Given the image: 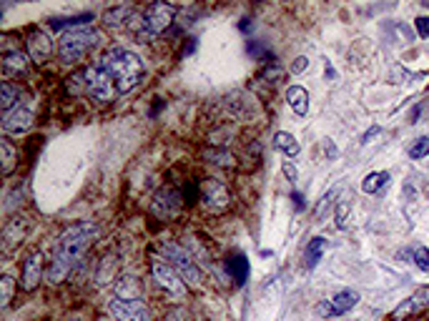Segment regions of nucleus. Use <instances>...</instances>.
<instances>
[{"mask_svg": "<svg viewBox=\"0 0 429 321\" xmlns=\"http://www.w3.org/2000/svg\"><path fill=\"white\" fill-rule=\"evenodd\" d=\"M274 146H277L281 153H286L289 158L299 156V151H301V146H299L297 138L291 136V133H286V131H279L277 136H274Z\"/></svg>", "mask_w": 429, "mask_h": 321, "instance_id": "obj_21", "label": "nucleus"}, {"mask_svg": "<svg viewBox=\"0 0 429 321\" xmlns=\"http://www.w3.org/2000/svg\"><path fill=\"white\" fill-rule=\"evenodd\" d=\"M35 123V116L23 105H15L13 111L3 113V131L6 133H26Z\"/></svg>", "mask_w": 429, "mask_h": 321, "instance_id": "obj_13", "label": "nucleus"}, {"mask_svg": "<svg viewBox=\"0 0 429 321\" xmlns=\"http://www.w3.org/2000/svg\"><path fill=\"white\" fill-rule=\"evenodd\" d=\"M427 304H429V286H422L419 291H414L402 306L394 309L392 319H404V316H410V314H414V311H419V309H424Z\"/></svg>", "mask_w": 429, "mask_h": 321, "instance_id": "obj_16", "label": "nucleus"}, {"mask_svg": "<svg viewBox=\"0 0 429 321\" xmlns=\"http://www.w3.org/2000/svg\"><path fill=\"white\" fill-rule=\"evenodd\" d=\"M414 28H417V33L422 35V38H429V18L427 15H419V18L414 20Z\"/></svg>", "mask_w": 429, "mask_h": 321, "instance_id": "obj_31", "label": "nucleus"}, {"mask_svg": "<svg viewBox=\"0 0 429 321\" xmlns=\"http://www.w3.org/2000/svg\"><path fill=\"white\" fill-rule=\"evenodd\" d=\"M286 101H289L291 111L297 116H306L309 113V93L301 85H289L286 88Z\"/></svg>", "mask_w": 429, "mask_h": 321, "instance_id": "obj_19", "label": "nucleus"}, {"mask_svg": "<svg viewBox=\"0 0 429 321\" xmlns=\"http://www.w3.org/2000/svg\"><path fill=\"white\" fill-rule=\"evenodd\" d=\"M359 304V294L357 291H351V288H344V291H339L337 296H331L329 302H322L317 306V314L319 316H342L347 314V311H351V309Z\"/></svg>", "mask_w": 429, "mask_h": 321, "instance_id": "obj_11", "label": "nucleus"}, {"mask_svg": "<svg viewBox=\"0 0 429 321\" xmlns=\"http://www.w3.org/2000/svg\"><path fill=\"white\" fill-rule=\"evenodd\" d=\"M173 13H176V8L168 6V3H151L141 15V28L136 31V40L151 43L161 33H166L173 23Z\"/></svg>", "mask_w": 429, "mask_h": 321, "instance_id": "obj_4", "label": "nucleus"}, {"mask_svg": "<svg viewBox=\"0 0 429 321\" xmlns=\"http://www.w3.org/2000/svg\"><path fill=\"white\" fill-rule=\"evenodd\" d=\"M387 181H389V173H387V171H374V173H369V176L362 181V191L364 193H379V191L387 186Z\"/></svg>", "mask_w": 429, "mask_h": 321, "instance_id": "obj_25", "label": "nucleus"}, {"mask_svg": "<svg viewBox=\"0 0 429 321\" xmlns=\"http://www.w3.org/2000/svg\"><path fill=\"white\" fill-rule=\"evenodd\" d=\"M3 71L6 76H26L28 73V55L20 51H10L3 55Z\"/></svg>", "mask_w": 429, "mask_h": 321, "instance_id": "obj_18", "label": "nucleus"}, {"mask_svg": "<svg viewBox=\"0 0 429 321\" xmlns=\"http://www.w3.org/2000/svg\"><path fill=\"white\" fill-rule=\"evenodd\" d=\"M376 133H379V128H369V131L364 133V138H362V144H369V138H371V136H376Z\"/></svg>", "mask_w": 429, "mask_h": 321, "instance_id": "obj_37", "label": "nucleus"}, {"mask_svg": "<svg viewBox=\"0 0 429 321\" xmlns=\"http://www.w3.org/2000/svg\"><path fill=\"white\" fill-rule=\"evenodd\" d=\"M20 281H23L20 284L23 291H33V288L43 281V254H40V251H33V254L23 261V279H20Z\"/></svg>", "mask_w": 429, "mask_h": 321, "instance_id": "obj_15", "label": "nucleus"}, {"mask_svg": "<svg viewBox=\"0 0 429 321\" xmlns=\"http://www.w3.org/2000/svg\"><path fill=\"white\" fill-rule=\"evenodd\" d=\"M181 206H184V196H181L176 189L166 186V189H161L159 193L153 196L151 211H153V216H159L161 221H171V218L181 211Z\"/></svg>", "mask_w": 429, "mask_h": 321, "instance_id": "obj_9", "label": "nucleus"}, {"mask_svg": "<svg viewBox=\"0 0 429 321\" xmlns=\"http://www.w3.org/2000/svg\"><path fill=\"white\" fill-rule=\"evenodd\" d=\"M407 153H410V158L412 161H422V158H427L429 156V138L424 136V138H417L414 144L407 148Z\"/></svg>", "mask_w": 429, "mask_h": 321, "instance_id": "obj_27", "label": "nucleus"}, {"mask_svg": "<svg viewBox=\"0 0 429 321\" xmlns=\"http://www.w3.org/2000/svg\"><path fill=\"white\" fill-rule=\"evenodd\" d=\"M306 68H309V58L306 55H299V58H294V63H291V73H304Z\"/></svg>", "mask_w": 429, "mask_h": 321, "instance_id": "obj_33", "label": "nucleus"}, {"mask_svg": "<svg viewBox=\"0 0 429 321\" xmlns=\"http://www.w3.org/2000/svg\"><path fill=\"white\" fill-rule=\"evenodd\" d=\"M324 151H326V156L329 158H337V148H334V144H331V138H324Z\"/></svg>", "mask_w": 429, "mask_h": 321, "instance_id": "obj_36", "label": "nucleus"}, {"mask_svg": "<svg viewBox=\"0 0 429 321\" xmlns=\"http://www.w3.org/2000/svg\"><path fill=\"white\" fill-rule=\"evenodd\" d=\"M414 263L422 271H429V249L427 246H419V249L414 251Z\"/></svg>", "mask_w": 429, "mask_h": 321, "instance_id": "obj_30", "label": "nucleus"}, {"mask_svg": "<svg viewBox=\"0 0 429 321\" xmlns=\"http://www.w3.org/2000/svg\"><path fill=\"white\" fill-rule=\"evenodd\" d=\"M100 40H103V33L96 28H71L58 40V58L63 63H78L86 58L91 48L100 46Z\"/></svg>", "mask_w": 429, "mask_h": 321, "instance_id": "obj_3", "label": "nucleus"}, {"mask_svg": "<svg viewBox=\"0 0 429 321\" xmlns=\"http://www.w3.org/2000/svg\"><path fill=\"white\" fill-rule=\"evenodd\" d=\"M347 214H349V203H339L337 206V226L339 229L347 223Z\"/></svg>", "mask_w": 429, "mask_h": 321, "instance_id": "obj_35", "label": "nucleus"}, {"mask_svg": "<svg viewBox=\"0 0 429 321\" xmlns=\"http://www.w3.org/2000/svg\"><path fill=\"white\" fill-rule=\"evenodd\" d=\"M0 288H3V296H0V304L3 306H8V304L13 302V294H15V279L13 276H3L0 279Z\"/></svg>", "mask_w": 429, "mask_h": 321, "instance_id": "obj_29", "label": "nucleus"}, {"mask_svg": "<svg viewBox=\"0 0 429 321\" xmlns=\"http://www.w3.org/2000/svg\"><path fill=\"white\" fill-rule=\"evenodd\" d=\"M18 88H15L10 80H3L0 83V108H3V113L13 111L15 103H18Z\"/></svg>", "mask_w": 429, "mask_h": 321, "instance_id": "obj_22", "label": "nucleus"}, {"mask_svg": "<svg viewBox=\"0 0 429 321\" xmlns=\"http://www.w3.org/2000/svg\"><path fill=\"white\" fill-rule=\"evenodd\" d=\"M133 13H136L133 6H113L103 13L100 20H103V26H108V28H121L133 18Z\"/></svg>", "mask_w": 429, "mask_h": 321, "instance_id": "obj_20", "label": "nucleus"}, {"mask_svg": "<svg viewBox=\"0 0 429 321\" xmlns=\"http://www.w3.org/2000/svg\"><path fill=\"white\" fill-rule=\"evenodd\" d=\"M28 231H30V218L28 216H13L10 221L6 223V229H3V254L10 256L13 254L15 246L23 243V238L28 236Z\"/></svg>", "mask_w": 429, "mask_h": 321, "instance_id": "obj_12", "label": "nucleus"}, {"mask_svg": "<svg viewBox=\"0 0 429 321\" xmlns=\"http://www.w3.org/2000/svg\"><path fill=\"white\" fill-rule=\"evenodd\" d=\"M159 251H161V259H164L166 263H171L173 269L184 276V281L189 284V286H198V284L204 281L198 263L193 261V256L189 254L179 241H164L159 246Z\"/></svg>", "mask_w": 429, "mask_h": 321, "instance_id": "obj_5", "label": "nucleus"}, {"mask_svg": "<svg viewBox=\"0 0 429 321\" xmlns=\"http://www.w3.org/2000/svg\"><path fill=\"white\" fill-rule=\"evenodd\" d=\"M198 193H201V198L206 201V206H211V209H216V211L229 209V201H231L229 189H226L218 178H206V181H201V184H198Z\"/></svg>", "mask_w": 429, "mask_h": 321, "instance_id": "obj_10", "label": "nucleus"}, {"mask_svg": "<svg viewBox=\"0 0 429 321\" xmlns=\"http://www.w3.org/2000/svg\"><path fill=\"white\" fill-rule=\"evenodd\" d=\"M98 66L116 80V88L119 93H128L133 91L136 85L141 83V76H143V63L136 53L125 51V48H111L98 58Z\"/></svg>", "mask_w": 429, "mask_h": 321, "instance_id": "obj_2", "label": "nucleus"}, {"mask_svg": "<svg viewBox=\"0 0 429 321\" xmlns=\"http://www.w3.org/2000/svg\"><path fill=\"white\" fill-rule=\"evenodd\" d=\"M28 55L33 63H46L51 55H53V40L46 31H33V33L28 35Z\"/></svg>", "mask_w": 429, "mask_h": 321, "instance_id": "obj_14", "label": "nucleus"}, {"mask_svg": "<svg viewBox=\"0 0 429 321\" xmlns=\"http://www.w3.org/2000/svg\"><path fill=\"white\" fill-rule=\"evenodd\" d=\"M108 311L116 321H151V309L146 306L141 296H136V299H113Z\"/></svg>", "mask_w": 429, "mask_h": 321, "instance_id": "obj_8", "label": "nucleus"}, {"mask_svg": "<svg viewBox=\"0 0 429 321\" xmlns=\"http://www.w3.org/2000/svg\"><path fill=\"white\" fill-rule=\"evenodd\" d=\"M226 271L231 274V279L236 284H244L246 279H249V259H246V254H241V251L229 254V259H226Z\"/></svg>", "mask_w": 429, "mask_h": 321, "instance_id": "obj_17", "label": "nucleus"}, {"mask_svg": "<svg viewBox=\"0 0 429 321\" xmlns=\"http://www.w3.org/2000/svg\"><path fill=\"white\" fill-rule=\"evenodd\" d=\"M88 20H93L91 13L76 15V18H55V20H51V26H53L55 31H63V28H68V26H73V28H86Z\"/></svg>", "mask_w": 429, "mask_h": 321, "instance_id": "obj_26", "label": "nucleus"}, {"mask_svg": "<svg viewBox=\"0 0 429 321\" xmlns=\"http://www.w3.org/2000/svg\"><path fill=\"white\" fill-rule=\"evenodd\" d=\"M324 246H326V243H324V238H322V236H314L309 243H306V249H304V261H306V266H309V269H314V266H317V263L322 261Z\"/></svg>", "mask_w": 429, "mask_h": 321, "instance_id": "obj_23", "label": "nucleus"}, {"mask_svg": "<svg viewBox=\"0 0 429 321\" xmlns=\"http://www.w3.org/2000/svg\"><path fill=\"white\" fill-rule=\"evenodd\" d=\"M73 321H78V319H73Z\"/></svg>", "mask_w": 429, "mask_h": 321, "instance_id": "obj_38", "label": "nucleus"}, {"mask_svg": "<svg viewBox=\"0 0 429 321\" xmlns=\"http://www.w3.org/2000/svg\"><path fill=\"white\" fill-rule=\"evenodd\" d=\"M86 96L98 105L111 103L116 96H119V88H116V80L108 76L103 68L96 63V66L86 68Z\"/></svg>", "mask_w": 429, "mask_h": 321, "instance_id": "obj_6", "label": "nucleus"}, {"mask_svg": "<svg viewBox=\"0 0 429 321\" xmlns=\"http://www.w3.org/2000/svg\"><path fill=\"white\" fill-rule=\"evenodd\" d=\"M98 234V226L93 223H80V226H71L68 231H63L55 243V256L53 263L48 269V281L60 284L66 281L68 274L73 271V266L83 259V254L88 251V246L93 243V236Z\"/></svg>", "mask_w": 429, "mask_h": 321, "instance_id": "obj_1", "label": "nucleus"}, {"mask_svg": "<svg viewBox=\"0 0 429 321\" xmlns=\"http://www.w3.org/2000/svg\"><path fill=\"white\" fill-rule=\"evenodd\" d=\"M0 151H3V176H10L15 164H18V151H15V146L8 138L0 141Z\"/></svg>", "mask_w": 429, "mask_h": 321, "instance_id": "obj_24", "label": "nucleus"}, {"mask_svg": "<svg viewBox=\"0 0 429 321\" xmlns=\"http://www.w3.org/2000/svg\"><path fill=\"white\" fill-rule=\"evenodd\" d=\"M68 93H71V96H80V93H86V71L73 73L71 78H68Z\"/></svg>", "mask_w": 429, "mask_h": 321, "instance_id": "obj_28", "label": "nucleus"}, {"mask_svg": "<svg viewBox=\"0 0 429 321\" xmlns=\"http://www.w3.org/2000/svg\"><path fill=\"white\" fill-rule=\"evenodd\" d=\"M281 173L286 176V181H289L291 186H297V168H294V164H281Z\"/></svg>", "mask_w": 429, "mask_h": 321, "instance_id": "obj_32", "label": "nucleus"}, {"mask_svg": "<svg viewBox=\"0 0 429 321\" xmlns=\"http://www.w3.org/2000/svg\"><path fill=\"white\" fill-rule=\"evenodd\" d=\"M337 196V191L331 189L329 193H326V196L322 198V203H319V209H317V216H324V214H326V209H329V203H331V198Z\"/></svg>", "mask_w": 429, "mask_h": 321, "instance_id": "obj_34", "label": "nucleus"}, {"mask_svg": "<svg viewBox=\"0 0 429 321\" xmlns=\"http://www.w3.org/2000/svg\"><path fill=\"white\" fill-rule=\"evenodd\" d=\"M151 271H153L156 284H159L168 296H173V299H184V296L189 294V284L184 281V276L173 269L171 263L159 261V259H156V261L151 263Z\"/></svg>", "mask_w": 429, "mask_h": 321, "instance_id": "obj_7", "label": "nucleus"}]
</instances>
